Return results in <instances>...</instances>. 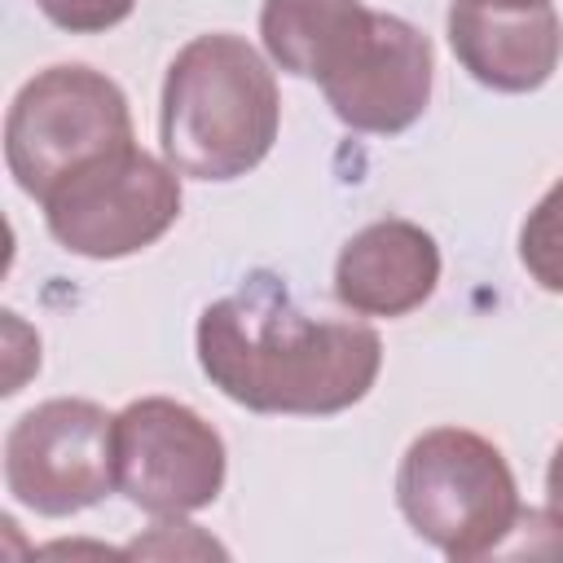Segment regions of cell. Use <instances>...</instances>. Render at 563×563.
Here are the masks:
<instances>
[{
    "mask_svg": "<svg viewBox=\"0 0 563 563\" xmlns=\"http://www.w3.org/2000/svg\"><path fill=\"white\" fill-rule=\"evenodd\" d=\"M449 44L462 70L493 92H537L563 57V22L554 4L488 9L471 0L449 4Z\"/></svg>",
    "mask_w": 563,
    "mask_h": 563,
    "instance_id": "9c48e42d",
    "label": "cell"
},
{
    "mask_svg": "<svg viewBox=\"0 0 563 563\" xmlns=\"http://www.w3.org/2000/svg\"><path fill=\"white\" fill-rule=\"evenodd\" d=\"M365 13L369 9L361 0H264L260 40L273 66L295 79L321 84L356 35V26L365 22Z\"/></svg>",
    "mask_w": 563,
    "mask_h": 563,
    "instance_id": "8fae6325",
    "label": "cell"
},
{
    "mask_svg": "<svg viewBox=\"0 0 563 563\" xmlns=\"http://www.w3.org/2000/svg\"><path fill=\"white\" fill-rule=\"evenodd\" d=\"M545 510H550V519L563 528V440L554 444L550 466H545Z\"/></svg>",
    "mask_w": 563,
    "mask_h": 563,
    "instance_id": "5bb4252c",
    "label": "cell"
},
{
    "mask_svg": "<svg viewBox=\"0 0 563 563\" xmlns=\"http://www.w3.org/2000/svg\"><path fill=\"white\" fill-rule=\"evenodd\" d=\"M396 506L427 545L457 563L497 554L523 519L506 453L466 427H431L405 449Z\"/></svg>",
    "mask_w": 563,
    "mask_h": 563,
    "instance_id": "3957f363",
    "label": "cell"
},
{
    "mask_svg": "<svg viewBox=\"0 0 563 563\" xmlns=\"http://www.w3.org/2000/svg\"><path fill=\"white\" fill-rule=\"evenodd\" d=\"M194 343L211 387L251 413H343L369 396L383 369L378 330L303 312L273 273H251L233 295L207 303Z\"/></svg>",
    "mask_w": 563,
    "mask_h": 563,
    "instance_id": "6da1fadb",
    "label": "cell"
},
{
    "mask_svg": "<svg viewBox=\"0 0 563 563\" xmlns=\"http://www.w3.org/2000/svg\"><path fill=\"white\" fill-rule=\"evenodd\" d=\"M471 4H488V9H532V4H550V0H471Z\"/></svg>",
    "mask_w": 563,
    "mask_h": 563,
    "instance_id": "9a60e30c",
    "label": "cell"
},
{
    "mask_svg": "<svg viewBox=\"0 0 563 563\" xmlns=\"http://www.w3.org/2000/svg\"><path fill=\"white\" fill-rule=\"evenodd\" d=\"M123 145H132L128 97L110 75L84 62H62L26 79L4 114L9 176L35 202Z\"/></svg>",
    "mask_w": 563,
    "mask_h": 563,
    "instance_id": "277c9868",
    "label": "cell"
},
{
    "mask_svg": "<svg viewBox=\"0 0 563 563\" xmlns=\"http://www.w3.org/2000/svg\"><path fill=\"white\" fill-rule=\"evenodd\" d=\"M40 207L62 251L84 260H123L154 246L176 224L180 172L132 141L66 176Z\"/></svg>",
    "mask_w": 563,
    "mask_h": 563,
    "instance_id": "5b68a950",
    "label": "cell"
},
{
    "mask_svg": "<svg viewBox=\"0 0 563 563\" xmlns=\"http://www.w3.org/2000/svg\"><path fill=\"white\" fill-rule=\"evenodd\" d=\"M4 488L44 519L97 506L114 488V413L79 396L26 409L4 435Z\"/></svg>",
    "mask_w": 563,
    "mask_h": 563,
    "instance_id": "52a82bcc",
    "label": "cell"
},
{
    "mask_svg": "<svg viewBox=\"0 0 563 563\" xmlns=\"http://www.w3.org/2000/svg\"><path fill=\"white\" fill-rule=\"evenodd\" d=\"M431 79H435L431 40L413 22L369 9V18L347 40L339 62L325 70L321 97L343 128L369 136H396L422 119L431 101Z\"/></svg>",
    "mask_w": 563,
    "mask_h": 563,
    "instance_id": "ba28073f",
    "label": "cell"
},
{
    "mask_svg": "<svg viewBox=\"0 0 563 563\" xmlns=\"http://www.w3.org/2000/svg\"><path fill=\"white\" fill-rule=\"evenodd\" d=\"M35 9L70 35H101L119 26L136 9V0H35Z\"/></svg>",
    "mask_w": 563,
    "mask_h": 563,
    "instance_id": "4fadbf2b",
    "label": "cell"
},
{
    "mask_svg": "<svg viewBox=\"0 0 563 563\" xmlns=\"http://www.w3.org/2000/svg\"><path fill=\"white\" fill-rule=\"evenodd\" d=\"M519 260L541 290L563 295V176L528 211L519 229Z\"/></svg>",
    "mask_w": 563,
    "mask_h": 563,
    "instance_id": "7c38bea8",
    "label": "cell"
},
{
    "mask_svg": "<svg viewBox=\"0 0 563 563\" xmlns=\"http://www.w3.org/2000/svg\"><path fill=\"white\" fill-rule=\"evenodd\" d=\"M282 128V92L268 62L229 31L194 35L167 66L158 136L163 158L194 180L255 172Z\"/></svg>",
    "mask_w": 563,
    "mask_h": 563,
    "instance_id": "7a4b0ae2",
    "label": "cell"
},
{
    "mask_svg": "<svg viewBox=\"0 0 563 563\" xmlns=\"http://www.w3.org/2000/svg\"><path fill=\"white\" fill-rule=\"evenodd\" d=\"M229 453L220 431L172 396H141L114 413V488L154 519L211 506Z\"/></svg>",
    "mask_w": 563,
    "mask_h": 563,
    "instance_id": "8992f818",
    "label": "cell"
},
{
    "mask_svg": "<svg viewBox=\"0 0 563 563\" xmlns=\"http://www.w3.org/2000/svg\"><path fill=\"white\" fill-rule=\"evenodd\" d=\"M440 286V246L413 220H374L334 260V295L356 317H405Z\"/></svg>",
    "mask_w": 563,
    "mask_h": 563,
    "instance_id": "30bf717a",
    "label": "cell"
}]
</instances>
